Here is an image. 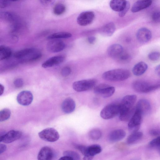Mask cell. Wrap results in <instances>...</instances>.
I'll return each instance as SVG.
<instances>
[{"label":"cell","mask_w":160,"mask_h":160,"mask_svg":"<svg viewBox=\"0 0 160 160\" xmlns=\"http://www.w3.org/2000/svg\"><path fill=\"white\" fill-rule=\"evenodd\" d=\"M149 59L153 61L158 60L160 57V53L158 52H153L150 53L148 56Z\"/></svg>","instance_id":"cell-34"},{"label":"cell","mask_w":160,"mask_h":160,"mask_svg":"<svg viewBox=\"0 0 160 160\" xmlns=\"http://www.w3.org/2000/svg\"><path fill=\"white\" fill-rule=\"evenodd\" d=\"M135 108L133 107L132 108L122 111H121L119 113V119L123 121H129L134 114Z\"/></svg>","instance_id":"cell-26"},{"label":"cell","mask_w":160,"mask_h":160,"mask_svg":"<svg viewBox=\"0 0 160 160\" xmlns=\"http://www.w3.org/2000/svg\"><path fill=\"white\" fill-rule=\"evenodd\" d=\"M38 134L41 139L48 142H55L59 138V135L58 131L52 128H45L39 132Z\"/></svg>","instance_id":"cell-5"},{"label":"cell","mask_w":160,"mask_h":160,"mask_svg":"<svg viewBox=\"0 0 160 160\" xmlns=\"http://www.w3.org/2000/svg\"><path fill=\"white\" fill-rule=\"evenodd\" d=\"M76 104L74 100L70 98H66L63 101L61 105V109L65 113H70L75 110Z\"/></svg>","instance_id":"cell-18"},{"label":"cell","mask_w":160,"mask_h":160,"mask_svg":"<svg viewBox=\"0 0 160 160\" xmlns=\"http://www.w3.org/2000/svg\"><path fill=\"white\" fill-rule=\"evenodd\" d=\"M142 116L140 112L135 109L134 114L129 121L128 125L129 130L132 133L138 131L142 122Z\"/></svg>","instance_id":"cell-7"},{"label":"cell","mask_w":160,"mask_h":160,"mask_svg":"<svg viewBox=\"0 0 160 160\" xmlns=\"http://www.w3.org/2000/svg\"><path fill=\"white\" fill-rule=\"evenodd\" d=\"M11 112L8 108H4L0 111V122L5 121L9 118Z\"/></svg>","instance_id":"cell-32"},{"label":"cell","mask_w":160,"mask_h":160,"mask_svg":"<svg viewBox=\"0 0 160 160\" xmlns=\"http://www.w3.org/2000/svg\"><path fill=\"white\" fill-rule=\"evenodd\" d=\"M22 135V133L20 131L11 130L0 136V142H3L6 143H10L19 139Z\"/></svg>","instance_id":"cell-10"},{"label":"cell","mask_w":160,"mask_h":160,"mask_svg":"<svg viewBox=\"0 0 160 160\" xmlns=\"http://www.w3.org/2000/svg\"><path fill=\"white\" fill-rule=\"evenodd\" d=\"M11 54L12 51L11 49L5 46L0 52V61L8 58L11 56Z\"/></svg>","instance_id":"cell-30"},{"label":"cell","mask_w":160,"mask_h":160,"mask_svg":"<svg viewBox=\"0 0 160 160\" xmlns=\"http://www.w3.org/2000/svg\"><path fill=\"white\" fill-rule=\"evenodd\" d=\"M96 40V38L94 36H90L88 38V41L89 43L91 44L94 43Z\"/></svg>","instance_id":"cell-44"},{"label":"cell","mask_w":160,"mask_h":160,"mask_svg":"<svg viewBox=\"0 0 160 160\" xmlns=\"http://www.w3.org/2000/svg\"><path fill=\"white\" fill-rule=\"evenodd\" d=\"M71 72L70 68L68 67H65L62 68L61 74L63 77H67L69 75Z\"/></svg>","instance_id":"cell-37"},{"label":"cell","mask_w":160,"mask_h":160,"mask_svg":"<svg viewBox=\"0 0 160 160\" xmlns=\"http://www.w3.org/2000/svg\"><path fill=\"white\" fill-rule=\"evenodd\" d=\"M53 158V151L48 146L42 147L39 152L37 157L38 160H52Z\"/></svg>","instance_id":"cell-20"},{"label":"cell","mask_w":160,"mask_h":160,"mask_svg":"<svg viewBox=\"0 0 160 160\" xmlns=\"http://www.w3.org/2000/svg\"><path fill=\"white\" fill-rule=\"evenodd\" d=\"M115 91L114 87L106 84H100L95 87L94 92L104 98L112 96Z\"/></svg>","instance_id":"cell-6"},{"label":"cell","mask_w":160,"mask_h":160,"mask_svg":"<svg viewBox=\"0 0 160 160\" xmlns=\"http://www.w3.org/2000/svg\"><path fill=\"white\" fill-rule=\"evenodd\" d=\"M64 59L65 57L63 55L54 56L44 62L42 64V66L44 68H50L61 63L63 62Z\"/></svg>","instance_id":"cell-17"},{"label":"cell","mask_w":160,"mask_h":160,"mask_svg":"<svg viewBox=\"0 0 160 160\" xmlns=\"http://www.w3.org/2000/svg\"><path fill=\"white\" fill-rule=\"evenodd\" d=\"M51 1L50 0H41V3L44 5H47L48 3H50Z\"/></svg>","instance_id":"cell-49"},{"label":"cell","mask_w":160,"mask_h":160,"mask_svg":"<svg viewBox=\"0 0 160 160\" xmlns=\"http://www.w3.org/2000/svg\"><path fill=\"white\" fill-rule=\"evenodd\" d=\"M64 42L59 39H52L49 41L47 44V49L51 52L55 53L61 52L65 48Z\"/></svg>","instance_id":"cell-11"},{"label":"cell","mask_w":160,"mask_h":160,"mask_svg":"<svg viewBox=\"0 0 160 160\" xmlns=\"http://www.w3.org/2000/svg\"><path fill=\"white\" fill-rule=\"evenodd\" d=\"M4 88L3 85L0 83V96L2 95L4 92Z\"/></svg>","instance_id":"cell-47"},{"label":"cell","mask_w":160,"mask_h":160,"mask_svg":"<svg viewBox=\"0 0 160 160\" xmlns=\"http://www.w3.org/2000/svg\"><path fill=\"white\" fill-rule=\"evenodd\" d=\"M155 72L159 76H160V65H158L155 68Z\"/></svg>","instance_id":"cell-48"},{"label":"cell","mask_w":160,"mask_h":160,"mask_svg":"<svg viewBox=\"0 0 160 160\" xmlns=\"http://www.w3.org/2000/svg\"><path fill=\"white\" fill-rule=\"evenodd\" d=\"M5 46L3 45L0 46V52L4 48Z\"/></svg>","instance_id":"cell-51"},{"label":"cell","mask_w":160,"mask_h":160,"mask_svg":"<svg viewBox=\"0 0 160 160\" xmlns=\"http://www.w3.org/2000/svg\"><path fill=\"white\" fill-rule=\"evenodd\" d=\"M152 36L151 31L146 28L139 29L136 33V37L138 40L142 43L148 42L151 39Z\"/></svg>","instance_id":"cell-15"},{"label":"cell","mask_w":160,"mask_h":160,"mask_svg":"<svg viewBox=\"0 0 160 160\" xmlns=\"http://www.w3.org/2000/svg\"><path fill=\"white\" fill-rule=\"evenodd\" d=\"M119 59L122 61L125 62L129 60L130 58V56L128 54L123 53L119 57Z\"/></svg>","instance_id":"cell-41"},{"label":"cell","mask_w":160,"mask_h":160,"mask_svg":"<svg viewBox=\"0 0 160 160\" xmlns=\"http://www.w3.org/2000/svg\"><path fill=\"white\" fill-rule=\"evenodd\" d=\"M150 134L153 136H157L160 134L159 130L157 129H152L149 131Z\"/></svg>","instance_id":"cell-43"},{"label":"cell","mask_w":160,"mask_h":160,"mask_svg":"<svg viewBox=\"0 0 160 160\" xmlns=\"http://www.w3.org/2000/svg\"><path fill=\"white\" fill-rule=\"evenodd\" d=\"M7 149V146L4 144H0V154L4 152Z\"/></svg>","instance_id":"cell-45"},{"label":"cell","mask_w":160,"mask_h":160,"mask_svg":"<svg viewBox=\"0 0 160 160\" xmlns=\"http://www.w3.org/2000/svg\"><path fill=\"white\" fill-rule=\"evenodd\" d=\"M58 160H73V159L70 157L65 156L61 157Z\"/></svg>","instance_id":"cell-46"},{"label":"cell","mask_w":160,"mask_h":160,"mask_svg":"<svg viewBox=\"0 0 160 160\" xmlns=\"http://www.w3.org/2000/svg\"><path fill=\"white\" fill-rule=\"evenodd\" d=\"M136 100L137 96L135 95L124 96L119 104L120 111L129 109L133 108Z\"/></svg>","instance_id":"cell-13"},{"label":"cell","mask_w":160,"mask_h":160,"mask_svg":"<svg viewBox=\"0 0 160 160\" xmlns=\"http://www.w3.org/2000/svg\"><path fill=\"white\" fill-rule=\"evenodd\" d=\"M126 135V132L123 130L116 129L110 132L108 136L109 140L111 142H116L123 138Z\"/></svg>","instance_id":"cell-22"},{"label":"cell","mask_w":160,"mask_h":160,"mask_svg":"<svg viewBox=\"0 0 160 160\" xmlns=\"http://www.w3.org/2000/svg\"><path fill=\"white\" fill-rule=\"evenodd\" d=\"M89 134L91 139L94 140H97L101 137L102 133L99 129L95 128L90 131Z\"/></svg>","instance_id":"cell-33"},{"label":"cell","mask_w":160,"mask_h":160,"mask_svg":"<svg viewBox=\"0 0 160 160\" xmlns=\"http://www.w3.org/2000/svg\"><path fill=\"white\" fill-rule=\"evenodd\" d=\"M11 3V1L6 0H0V8H4L8 7Z\"/></svg>","instance_id":"cell-42"},{"label":"cell","mask_w":160,"mask_h":160,"mask_svg":"<svg viewBox=\"0 0 160 160\" xmlns=\"http://www.w3.org/2000/svg\"><path fill=\"white\" fill-rule=\"evenodd\" d=\"M151 106L149 102L144 99L140 100L135 107V109L140 112L142 116L149 114L151 112Z\"/></svg>","instance_id":"cell-14"},{"label":"cell","mask_w":160,"mask_h":160,"mask_svg":"<svg viewBox=\"0 0 160 160\" xmlns=\"http://www.w3.org/2000/svg\"><path fill=\"white\" fill-rule=\"evenodd\" d=\"M142 136L143 133L141 132L132 133L127 138V143L129 144H134L141 140Z\"/></svg>","instance_id":"cell-27"},{"label":"cell","mask_w":160,"mask_h":160,"mask_svg":"<svg viewBox=\"0 0 160 160\" xmlns=\"http://www.w3.org/2000/svg\"><path fill=\"white\" fill-rule=\"evenodd\" d=\"M160 144V137L158 136L149 142V146L152 148L159 147Z\"/></svg>","instance_id":"cell-35"},{"label":"cell","mask_w":160,"mask_h":160,"mask_svg":"<svg viewBox=\"0 0 160 160\" xmlns=\"http://www.w3.org/2000/svg\"><path fill=\"white\" fill-rule=\"evenodd\" d=\"M147 64L144 62H140L133 67L132 72L135 76H139L143 74L148 69Z\"/></svg>","instance_id":"cell-25"},{"label":"cell","mask_w":160,"mask_h":160,"mask_svg":"<svg viewBox=\"0 0 160 160\" xmlns=\"http://www.w3.org/2000/svg\"><path fill=\"white\" fill-rule=\"evenodd\" d=\"M77 148L84 156L92 157L100 153L102 151L101 146L98 144H93L88 146H78Z\"/></svg>","instance_id":"cell-8"},{"label":"cell","mask_w":160,"mask_h":160,"mask_svg":"<svg viewBox=\"0 0 160 160\" xmlns=\"http://www.w3.org/2000/svg\"><path fill=\"white\" fill-rule=\"evenodd\" d=\"M33 99L32 92L28 90L23 91L18 95L17 98L18 102L21 105L26 106L31 104Z\"/></svg>","instance_id":"cell-12"},{"label":"cell","mask_w":160,"mask_h":160,"mask_svg":"<svg viewBox=\"0 0 160 160\" xmlns=\"http://www.w3.org/2000/svg\"><path fill=\"white\" fill-rule=\"evenodd\" d=\"M152 3L150 0H138L133 4L131 9L133 12H138L149 7Z\"/></svg>","instance_id":"cell-21"},{"label":"cell","mask_w":160,"mask_h":160,"mask_svg":"<svg viewBox=\"0 0 160 160\" xmlns=\"http://www.w3.org/2000/svg\"><path fill=\"white\" fill-rule=\"evenodd\" d=\"M120 107L119 104H110L105 106L101 111L100 116L104 119L113 118L119 114Z\"/></svg>","instance_id":"cell-3"},{"label":"cell","mask_w":160,"mask_h":160,"mask_svg":"<svg viewBox=\"0 0 160 160\" xmlns=\"http://www.w3.org/2000/svg\"><path fill=\"white\" fill-rule=\"evenodd\" d=\"M65 156H68L72 157L73 160L78 159L79 157L78 155L73 152L70 151H66L64 152Z\"/></svg>","instance_id":"cell-36"},{"label":"cell","mask_w":160,"mask_h":160,"mask_svg":"<svg viewBox=\"0 0 160 160\" xmlns=\"http://www.w3.org/2000/svg\"><path fill=\"white\" fill-rule=\"evenodd\" d=\"M132 87L135 91L138 92L147 93L159 89L160 84L159 82L152 83L142 80H138L135 81L133 82Z\"/></svg>","instance_id":"cell-2"},{"label":"cell","mask_w":160,"mask_h":160,"mask_svg":"<svg viewBox=\"0 0 160 160\" xmlns=\"http://www.w3.org/2000/svg\"><path fill=\"white\" fill-rule=\"evenodd\" d=\"M72 36V34L69 32H63L51 34L47 38L49 40L67 38L71 37Z\"/></svg>","instance_id":"cell-28"},{"label":"cell","mask_w":160,"mask_h":160,"mask_svg":"<svg viewBox=\"0 0 160 160\" xmlns=\"http://www.w3.org/2000/svg\"><path fill=\"white\" fill-rule=\"evenodd\" d=\"M23 84V81L21 78L16 79L14 81V86L17 88H18L22 87Z\"/></svg>","instance_id":"cell-38"},{"label":"cell","mask_w":160,"mask_h":160,"mask_svg":"<svg viewBox=\"0 0 160 160\" xmlns=\"http://www.w3.org/2000/svg\"><path fill=\"white\" fill-rule=\"evenodd\" d=\"M116 27L112 22H109L104 25L101 28V34L105 37L112 36L115 30Z\"/></svg>","instance_id":"cell-24"},{"label":"cell","mask_w":160,"mask_h":160,"mask_svg":"<svg viewBox=\"0 0 160 160\" xmlns=\"http://www.w3.org/2000/svg\"><path fill=\"white\" fill-rule=\"evenodd\" d=\"M127 2V1L123 0H113L110 2L109 5L113 10L120 12L125 8Z\"/></svg>","instance_id":"cell-23"},{"label":"cell","mask_w":160,"mask_h":160,"mask_svg":"<svg viewBox=\"0 0 160 160\" xmlns=\"http://www.w3.org/2000/svg\"><path fill=\"white\" fill-rule=\"evenodd\" d=\"M123 48L122 47L118 44L111 45L107 50L108 54L112 58H119L123 53Z\"/></svg>","instance_id":"cell-19"},{"label":"cell","mask_w":160,"mask_h":160,"mask_svg":"<svg viewBox=\"0 0 160 160\" xmlns=\"http://www.w3.org/2000/svg\"><path fill=\"white\" fill-rule=\"evenodd\" d=\"M97 81L95 79H88L79 80L73 82V89L78 92L91 90L95 86Z\"/></svg>","instance_id":"cell-4"},{"label":"cell","mask_w":160,"mask_h":160,"mask_svg":"<svg viewBox=\"0 0 160 160\" xmlns=\"http://www.w3.org/2000/svg\"><path fill=\"white\" fill-rule=\"evenodd\" d=\"M152 19L153 21L156 22H159L160 20V14L159 12H154L152 15Z\"/></svg>","instance_id":"cell-40"},{"label":"cell","mask_w":160,"mask_h":160,"mask_svg":"<svg viewBox=\"0 0 160 160\" xmlns=\"http://www.w3.org/2000/svg\"><path fill=\"white\" fill-rule=\"evenodd\" d=\"M130 4L128 1L127 2L126 7L121 12H119V16L121 17L124 16L130 8Z\"/></svg>","instance_id":"cell-39"},{"label":"cell","mask_w":160,"mask_h":160,"mask_svg":"<svg viewBox=\"0 0 160 160\" xmlns=\"http://www.w3.org/2000/svg\"><path fill=\"white\" fill-rule=\"evenodd\" d=\"M0 16L2 18L11 22H14L17 20L16 16L10 12H2L0 14Z\"/></svg>","instance_id":"cell-29"},{"label":"cell","mask_w":160,"mask_h":160,"mask_svg":"<svg viewBox=\"0 0 160 160\" xmlns=\"http://www.w3.org/2000/svg\"><path fill=\"white\" fill-rule=\"evenodd\" d=\"M65 6L61 3H58L54 7L53 12L57 15H60L62 14L66 11Z\"/></svg>","instance_id":"cell-31"},{"label":"cell","mask_w":160,"mask_h":160,"mask_svg":"<svg viewBox=\"0 0 160 160\" xmlns=\"http://www.w3.org/2000/svg\"><path fill=\"white\" fill-rule=\"evenodd\" d=\"M131 76V73L127 69L118 68L110 70L102 74L103 78L111 81H122L127 79Z\"/></svg>","instance_id":"cell-1"},{"label":"cell","mask_w":160,"mask_h":160,"mask_svg":"<svg viewBox=\"0 0 160 160\" xmlns=\"http://www.w3.org/2000/svg\"><path fill=\"white\" fill-rule=\"evenodd\" d=\"M93 157L88 156H84L83 160H92Z\"/></svg>","instance_id":"cell-50"},{"label":"cell","mask_w":160,"mask_h":160,"mask_svg":"<svg viewBox=\"0 0 160 160\" xmlns=\"http://www.w3.org/2000/svg\"><path fill=\"white\" fill-rule=\"evenodd\" d=\"M95 17L93 12L87 11L81 13L77 17L78 23L81 26H86L90 24L93 21Z\"/></svg>","instance_id":"cell-9"},{"label":"cell","mask_w":160,"mask_h":160,"mask_svg":"<svg viewBox=\"0 0 160 160\" xmlns=\"http://www.w3.org/2000/svg\"><path fill=\"white\" fill-rule=\"evenodd\" d=\"M41 52L38 49L33 48L32 51L24 58L18 60L19 62L25 63L32 62L40 59L42 57Z\"/></svg>","instance_id":"cell-16"}]
</instances>
